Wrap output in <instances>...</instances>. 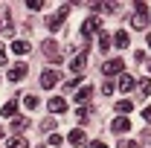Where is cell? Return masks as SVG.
Returning a JSON list of instances; mask_svg holds the SVG:
<instances>
[{"label":"cell","mask_w":151,"mask_h":148,"mask_svg":"<svg viewBox=\"0 0 151 148\" xmlns=\"http://www.w3.org/2000/svg\"><path fill=\"white\" fill-rule=\"evenodd\" d=\"M41 148H44V145H41Z\"/></svg>","instance_id":"cell-35"},{"label":"cell","mask_w":151,"mask_h":148,"mask_svg":"<svg viewBox=\"0 0 151 148\" xmlns=\"http://www.w3.org/2000/svg\"><path fill=\"white\" fill-rule=\"evenodd\" d=\"M67 139H70L73 145H81V142L87 139V134H84V131H81V128H73V131H70V134H67Z\"/></svg>","instance_id":"cell-12"},{"label":"cell","mask_w":151,"mask_h":148,"mask_svg":"<svg viewBox=\"0 0 151 148\" xmlns=\"http://www.w3.org/2000/svg\"><path fill=\"white\" fill-rule=\"evenodd\" d=\"M137 99H148L151 96V78H142V81H139V84H137Z\"/></svg>","instance_id":"cell-14"},{"label":"cell","mask_w":151,"mask_h":148,"mask_svg":"<svg viewBox=\"0 0 151 148\" xmlns=\"http://www.w3.org/2000/svg\"><path fill=\"white\" fill-rule=\"evenodd\" d=\"M61 26H64V23H61V18H58V15H52V18H47V29H50V32H58Z\"/></svg>","instance_id":"cell-17"},{"label":"cell","mask_w":151,"mask_h":148,"mask_svg":"<svg viewBox=\"0 0 151 148\" xmlns=\"http://www.w3.org/2000/svg\"><path fill=\"white\" fill-rule=\"evenodd\" d=\"M47 108H50L52 113H61V111H67V99H61V96H52Z\"/></svg>","instance_id":"cell-9"},{"label":"cell","mask_w":151,"mask_h":148,"mask_svg":"<svg viewBox=\"0 0 151 148\" xmlns=\"http://www.w3.org/2000/svg\"><path fill=\"white\" fill-rule=\"evenodd\" d=\"M61 142H64V139H61L58 134H52V137H50V145H55V148H58V145H61Z\"/></svg>","instance_id":"cell-25"},{"label":"cell","mask_w":151,"mask_h":148,"mask_svg":"<svg viewBox=\"0 0 151 148\" xmlns=\"http://www.w3.org/2000/svg\"><path fill=\"white\" fill-rule=\"evenodd\" d=\"M26 125H29V119H26V116H15V119H12V131H15V134L26 131Z\"/></svg>","instance_id":"cell-16"},{"label":"cell","mask_w":151,"mask_h":148,"mask_svg":"<svg viewBox=\"0 0 151 148\" xmlns=\"http://www.w3.org/2000/svg\"><path fill=\"white\" fill-rule=\"evenodd\" d=\"M90 96H93V87H90V84H84V87H78V93H76V102H78V105H84V102H90Z\"/></svg>","instance_id":"cell-11"},{"label":"cell","mask_w":151,"mask_h":148,"mask_svg":"<svg viewBox=\"0 0 151 148\" xmlns=\"http://www.w3.org/2000/svg\"><path fill=\"white\" fill-rule=\"evenodd\" d=\"M41 47H44V55H47V58H52V61H58V58H61V50H58V44L52 41V38H47Z\"/></svg>","instance_id":"cell-4"},{"label":"cell","mask_w":151,"mask_h":148,"mask_svg":"<svg viewBox=\"0 0 151 148\" xmlns=\"http://www.w3.org/2000/svg\"><path fill=\"white\" fill-rule=\"evenodd\" d=\"M87 113H90V108H78V113H76L78 122H87Z\"/></svg>","instance_id":"cell-23"},{"label":"cell","mask_w":151,"mask_h":148,"mask_svg":"<svg viewBox=\"0 0 151 148\" xmlns=\"http://www.w3.org/2000/svg\"><path fill=\"white\" fill-rule=\"evenodd\" d=\"M99 47L102 50H111V35L108 32H99Z\"/></svg>","instance_id":"cell-20"},{"label":"cell","mask_w":151,"mask_h":148,"mask_svg":"<svg viewBox=\"0 0 151 148\" xmlns=\"http://www.w3.org/2000/svg\"><path fill=\"white\" fill-rule=\"evenodd\" d=\"M116 111H119V113H131V111H134V102H131V99H122V102H116Z\"/></svg>","instance_id":"cell-19"},{"label":"cell","mask_w":151,"mask_h":148,"mask_svg":"<svg viewBox=\"0 0 151 148\" xmlns=\"http://www.w3.org/2000/svg\"><path fill=\"white\" fill-rule=\"evenodd\" d=\"M15 113H18V102H6V105H3V116L15 119Z\"/></svg>","instance_id":"cell-18"},{"label":"cell","mask_w":151,"mask_h":148,"mask_svg":"<svg viewBox=\"0 0 151 148\" xmlns=\"http://www.w3.org/2000/svg\"><path fill=\"white\" fill-rule=\"evenodd\" d=\"M29 50H32V44H29V41H18V38L12 41V52H15V55H26Z\"/></svg>","instance_id":"cell-8"},{"label":"cell","mask_w":151,"mask_h":148,"mask_svg":"<svg viewBox=\"0 0 151 148\" xmlns=\"http://www.w3.org/2000/svg\"><path fill=\"white\" fill-rule=\"evenodd\" d=\"M142 119H145V122H151V108H145V111H142Z\"/></svg>","instance_id":"cell-29"},{"label":"cell","mask_w":151,"mask_h":148,"mask_svg":"<svg viewBox=\"0 0 151 148\" xmlns=\"http://www.w3.org/2000/svg\"><path fill=\"white\" fill-rule=\"evenodd\" d=\"M102 90H105V93H108V96H111V93L116 90V87H113V81H105V87H102Z\"/></svg>","instance_id":"cell-26"},{"label":"cell","mask_w":151,"mask_h":148,"mask_svg":"<svg viewBox=\"0 0 151 148\" xmlns=\"http://www.w3.org/2000/svg\"><path fill=\"white\" fill-rule=\"evenodd\" d=\"M58 81H61V70H44L41 73V87L44 90H52Z\"/></svg>","instance_id":"cell-2"},{"label":"cell","mask_w":151,"mask_h":148,"mask_svg":"<svg viewBox=\"0 0 151 148\" xmlns=\"http://www.w3.org/2000/svg\"><path fill=\"white\" fill-rule=\"evenodd\" d=\"M96 32H102V20H99V18H87L84 23H81V35H84V38L96 35Z\"/></svg>","instance_id":"cell-3"},{"label":"cell","mask_w":151,"mask_h":148,"mask_svg":"<svg viewBox=\"0 0 151 148\" xmlns=\"http://www.w3.org/2000/svg\"><path fill=\"white\" fill-rule=\"evenodd\" d=\"M0 32H3V23H0Z\"/></svg>","instance_id":"cell-34"},{"label":"cell","mask_w":151,"mask_h":148,"mask_svg":"<svg viewBox=\"0 0 151 148\" xmlns=\"http://www.w3.org/2000/svg\"><path fill=\"white\" fill-rule=\"evenodd\" d=\"M23 105H26L29 111H35V108H38V96H26V99H23Z\"/></svg>","instance_id":"cell-22"},{"label":"cell","mask_w":151,"mask_h":148,"mask_svg":"<svg viewBox=\"0 0 151 148\" xmlns=\"http://www.w3.org/2000/svg\"><path fill=\"white\" fill-rule=\"evenodd\" d=\"M102 73H105V75H119V73H122V61H119V58L105 61V64H102Z\"/></svg>","instance_id":"cell-7"},{"label":"cell","mask_w":151,"mask_h":148,"mask_svg":"<svg viewBox=\"0 0 151 148\" xmlns=\"http://www.w3.org/2000/svg\"><path fill=\"white\" fill-rule=\"evenodd\" d=\"M145 67H148V73H151V61H148V64H145Z\"/></svg>","instance_id":"cell-32"},{"label":"cell","mask_w":151,"mask_h":148,"mask_svg":"<svg viewBox=\"0 0 151 148\" xmlns=\"http://www.w3.org/2000/svg\"><path fill=\"white\" fill-rule=\"evenodd\" d=\"M87 148H108V145H105L102 139H93V142H90V145H87Z\"/></svg>","instance_id":"cell-27"},{"label":"cell","mask_w":151,"mask_h":148,"mask_svg":"<svg viewBox=\"0 0 151 148\" xmlns=\"http://www.w3.org/2000/svg\"><path fill=\"white\" fill-rule=\"evenodd\" d=\"M111 131H113V134H125V131H131V119H128V116H116V119L111 122Z\"/></svg>","instance_id":"cell-6"},{"label":"cell","mask_w":151,"mask_h":148,"mask_svg":"<svg viewBox=\"0 0 151 148\" xmlns=\"http://www.w3.org/2000/svg\"><path fill=\"white\" fill-rule=\"evenodd\" d=\"M6 64V50H3V44H0V67Z\"/></svg>","instance_id":"cell-28"},{"label":"cell","mask_w":151,"mask_h":148,"mask_svg":"<svg viewBox=\"0 0 151 148\" xmlns=\"http://www.w3.org/2000/svg\"><path fill=\"white\" fill-rule=\"evenodd\" d=\"M145 44H148V50H151V35H148V38H145Z\"/></svg>","instance_id":"cell-31"},{"label":"cell","mask_w":151,"mask_h":148,"mask_svg":"<svg viewBox=\"0 0 151 148\" xmlns=\"http://www.w3.org/2000/svg\"><path fill=\"white\" fill-rule=\"evenodd\" d=\"M113 44H116L119 50H125V47L131 44V38H128V32H125V29H122V32H116V35H113Z\"/></svg>","instance_id":"cell-15"},{"label":"cell","mask_w":151,"mask_h":148,"mask_svg":"<svg viewBox=\"0 0 151 148\" xmlns=\"http://www.w3.org/2000/svg\"><path fill=\"white\" fill-rule=\"evenodd\" d=\"M122 93H128V90H134V75H128V73H122L119 75V84H116Z\"/></svg>","instance_id":"cell-13"},{"label":"cell","mask_w":151,"mask_h":148,"mask_svg":"<svg viewBox=\"0 0 151 148\" xmlns=\"http://www.w3.org/2000/svg\"><path fill=\"white\" fill-rule=\"evenodd\" d=\"M29 9L38 12V9H44V0H29Z\"/></svg>","instance_id":"cell-24"},{"label":"cell","mask_w":151,"mask_h":148,"mask_svg":"<svg viewBox=\"0 0 151 148\" xmlns=\"http://www.w3.org/2000/svg\"><path fill=\"white\" fill-rule=\"evenodd\" d=\"M84 64H87V52H78V55L70 61V70H73V73H81V70H84Z\"/></svg>","instance_id":"cell-10"},{"label":"cell","mask_w":151,"mask_h":148,"mask_svg":"<svg viewBox=\"0 0 151 148\" xmlns=\"http://www.w3.org/2000/svg\"><path fill=\"white\" fill-rule=\"evenodd\" d=\"M134 12H137V15L131 18V26L134 29H145V26H148V6H145L142 0H137V3H134Z\"/></svg>","instance_id":"cell-1"},{"label":"cell","mask_w":151,"mask_h":148,"mask_svg":"<svg viewBox=\"0 0 151 148\" xmlns=\"http://www.w3.org/2000/svg\"><path fill=\"white\" fill-rule=\"evenodd\" d=\"M119 148H131V142H128V139H125V142H122V145H119Z\"/></svg>","instance_id":"cell-30"},{"label":"cell","mask_w":151,"mask_h":148,"mask_svg":"<svg viewBox=\"0 0 151 148\" xmlns=\"http://www.w3.org/2000/svg\"><path fill=\"white\" fill-rule=\"evenodd\" d=\"M9 148H29V142H26L23 137H15V139L9 142Z\"/></svg>","instance_id":"cell-21"},{"label":"cell","mask_w":151,"mask_h":148,"mask_svg":"<svg viewBox=\"0 0 151 148\" xmlns=\"http://www.w3.org/2000/svg\"><path fill=\"white\" fill-rule=\"evenodd\" d=\"M0 139H3V128H0Z\"/></svg>","instance_id":"cell-33"},{"label":"cell","mask_w":151,"mask_h":148,"mask_svg":"<svg viewBox=\"0 0 151 148\" xmlns=\"http://www.w3.org/2000/svg\"><path fill=\"white\" fill-rule=\"evenodd\" d=\"M26 73H29V67H26L23 61H18V64L9 70V81H23V78H26Z\"/></svg>","instance_id":"cell-5"}]
</instances>
